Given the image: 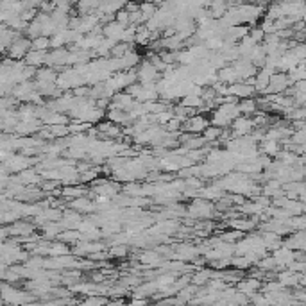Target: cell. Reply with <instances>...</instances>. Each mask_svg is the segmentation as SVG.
<instances>
[{
	"mask_svg": "<svg viewBox=\"0 0 306 306\" xmlns=\"http://www.w3.org/2000/svg\"><path fill=\"white\" fill-rule=\"evenodd\" d=\"M288 86H290V81H288L287 72H277L276 70V72L270 75L269 84H267L263 95H267V93H285V91L288 90Z\"/></svg>",
	"mask_w": 306,
	"mask_h": 306,
	"instance_id": "cell-1",
	"label": "cell"
},
{
	"mask_svg": "<svg viewBox=\"0 0 306 306\" xmlns=\"http://www.w3.org/2000/svg\"><path fill=\"white\" fill-rule=\"evenodd\" d=\"M210 125V120L204 115H192V117H188L185 122L181 124V131H186L190 133V135H200V133L204 131V129Z\"/></svg>",
	"mask_w": 306,
	"mask_h": 306,
	"instance_id": "cell-2",
	"label": "cell"
},
{
	"mask_svg": "<svg viewBox=\"0 0 306 306\" xmlns=\"http://www.w3.org/2000/svg\"><path fill=\"white\" fill-rule=\"evenodd\" d=\"M230 128H231V136H233V138H238V136L251 135L252 129H254V122H252V118L240 115V117H237L233 122H231Z\"/></svg>",
	"mask_w": 306,
	"mask_h": 306,
	"instance_id": "cell-3",
	"label": "cell"
},
{
	"mask_svg": "<svg viewBox=\"0 0 306 306\" xmlns=\"http://www.w3.org/2000/svg\"><path fill=\"white\" fill-rule=\"evenodd\" d=\"M256 91L252 88V84L245 83V81H235V83L227 84V95H233L237 97L238 100L240 98H247V97H252Z\"/></svg>",
	"mask_w": 306,
	"mask_h": 306,
	"instance_id": "cell-4",
	"label": "cell"
},
{
	"mask_svg": "<svg viewBox=\"0 0 306 306\" xmlns=\"http://www.w3.org/2000/svg\"><path fill=\"white\" fill-rule=\"evenodd\" d=\"M136 75H138V83L147 84V83H156L158 77H160V72L154 68V65L150 61H143L136 68Z\"/></svg>",
	"mask_w": 306,
	"mask_h": 306,
	"instance_id": "cell-5",
	"label": "cell"
},
{
	"mask_svg": "<svg viewBox=\"0 0 306 306\" xmlns=\"http://www.w3.org/2000/svg\"><path fill=\"white\" fill-rule=\"evenodd\" d=\"M29 50H31V40L29 38H20L18 36L8 47V52H9V56H11V59H16V61L26 58V54Z\"/></svg>",
	"mask_w": 306,
	"mask_h": 306,
	"instance_id": "cell-6",
	"label": "cell"
},
{
	"mask_svg": "<svg viewBox=\"0 0 306 306\" xmlns=\"http://www.w3.org/2000/svg\"><path fill=\"white\" fill-rule=\"evenodd\" d=\"M31 163H33V160H31L29 156H26V154L9 156L4 160V168L8 172H22V170H26V168H29Z\"/></svg>",
	"mask_w": 306,
	"mask_h": 306,
	"instance_id": "cell-7",
	"label": "cell"
},
{
	"mask_svg": "<svg viewBox=\"0 0 306 306\" xmlns=\"http://www.w3.org/2000/svg\"><path fill=\"white\" fill-rule=\"evenodd\" d=\"M124 26H120L118 22H115V20H111V22L104 23L102 26V36L108 38V40H113L115 43L117 41H122V34H124Z\"/></svg>",
	"mask_w": 306,
	"mask_h": 306,
	"instance_id": "cell-8",
	"label": "cell"
},
{
	"mask_svg": "<svg viewBox=\"0 0 306 306\" xmlns=\"http://www.w3.org/2000/svg\"><path fill=\"white\" fill-rule=\"evenodd\" d=\"M68 202H70V206H72V210H75V212H79V213H90L95 210V202H91L86 195L75 197V199L68 200Z\"/></svg>",
	"mask_w": 306,
	"mask_h": 306,
	"instance_id": "cell-9",
	"label": "cell"
},
{
	"mask_svg": "<svg viewBox=\"0 0 306 306\" xmlns=\"http://www.w3.org/2000/svg\"><path fill=\"white\" fill-rule=\"evenodd\" d=\"M304 230L295 231L292 237H288L285 240V247L292 249V251H304Z\"/></svg>",
	"mask_w": 306,
	"mask_h": 306,
	"instance_id": "cell-10",
	"label": "cell"
},
{
	"mask_svg": "<svg viewBox=\"0 0 306 306\" xmlns=\"http://www.w3.org/2000/svg\"><path fill=\"white\" fill-rule=\"evenodd\" d=\"M47 52L48 50H34V48H31L29 52L26 54V65H29V66H41V65H45V58H47Z\"/></svg>",
	"mask_w": 306,
	"mask_h": 306,
	"instance_id": "cell-11",
	"label": "cell"
},
{
	"mask_svg": "<svg viewBox=\"0 0 306 306\" xmlns=\"http://www.w3.org/2000/svg\"><path fill=\"white\" fill-rule=\"evenodd\" d=\"M217 81H219V83H224V84H231V83H235V81H238V75H237V72H235L233 66L226 65L219 70V73H217Z\"/></svg>",
	"mask_w": 306,
	"mask_h": 306,
	"instance_id": "cell-12",
	"label": "cell"
},
{
	"mask_svg": "<svg viewBox=\"0 0 306 306\" xmlns=\"http://www.w3.org/2000/svg\"><path fill=\"white\" fill-rule=\"evenodd\" d=\"M279 150H281V147H279V142H277V140L263 138V142H262V152L263 154L274 158V156H277V152H279Z\"/></svg>",
	"mask_w": 306,
	"mask_h": 306,
	"instance_id": "cell-13",
	"label": "cell"
},
{
	"mask_svg": "<svg viewBox=\"0 0 306 306\" xmlns=\"http://www.w3.org/2000/svg\"><path fill=\"white\" fill-rule=\"evenodd\" d=\"M220 133H222V129L217 128V125H213V124H210L208 128L200 133V136H202V140L206 143H213V142H217V140L220 138Z\"/></svg>",
	"mask_w": 306,
	"mask_h": 306,
	"instance_id": "cell-14",
	"label": "cell"
},
{
	"mask_svg": "<svg viewBox=\"0 0 306 306\" xmlns=\"http://www.w3.org/2000/svg\"><path fill=\"white\" fill-rule=\"evenodd\" d=\"M34 75H36L38 81H43V83H54L56 77H58V73H56V70L52 68V66H45V68L36 70Z\"/></svg>",
	"mask_w": 306,
	"mask_h": 306,
	"instance_id": "cell-15",
	"label": "cell"
},
{
	"mask_svg": "<svg viewBox=\"0 0 306 306\" xmlns=\"http://www.w3.org/2000/svg\"><path fill=\"white\" fill-rule=\"evenodd\" d=\"M140 262L145 263L149 267H156L161 263V254L158 251H145L142 256H140Z\"/></svg>",
	"mask_w": 306,
	"mask_h": 306,
	"instance_id": "cell-16",
	"label": "cell"
},
{
	"mask_svg": "<svg viewBox=\"0 0 306 306\" xmlns=\"http://www.w3.org/2000/svg\"><path fill=\"white\" fill-rule=\"evenodd\" d=\"M31 48L34 50H48L50 48V36H36L31 40Z\"/></svg>",
	"mask_w": 306,
	"mask_h": 306,
	"instance_id": "cell-17",
	"label": "cell"
},
{
	"mask_svg": "<svg viewBox=\"0 0 306 306\" xmlns=\"http://www.w3.org/2000/svg\"><path fill=\"white\" fill-rule=\"evenodd\" d=\"M68 252H70L68 244H65L61 240L48 245V256H61V254H68Z\"/></svg>",
	"mask_w": 306,
	"mask_h": 306,
	"instance_id": "cell-18",
	"label": "cell"
},
{
	"mask_svg": "<svg viewBox=\"0 0 306 306\" xmlns=\"http://www.w3.org/2000/svg\"><path fill=\"white\" fill-rule=\"evenodd\" d=\"M138 9L142 11V15L145 16L147 20L150 18V16L156 13V9H158V6L156 4H152V2H149V0H143L142 4H138Z\"/></svg>",
	"mask_w": 306,
	"mask_h": 306,
	"instance_id": "cell-19",
	"label": "cell"
},
{
	"mask_svg": "<svg viewBox=\"0 0 306 306\" xmlns=\"http://www.w3.org/2000/svg\"><path fill=\"white\" fill-rule=\"evenodd\" d=\"M125 254H128L125 244H115V247L110 249V256H113V258H124Z\"/></svg>",
	"mask_w": 306,
	"mask_h": 306,
	"instance_id": "cell-20",
	"label": "cell"
},
{
	"mask_svg": "<svg viewBox=\"0 0 306 306\" xmlns=\"http://www.w3.org/2000/svg\"><path fill=\"white\" fill-rule=\"evenodd\" d=\"M115 22H118V23H120V26L128 27V26H129V13L125 11L124 8L118 9V11L115 13Z\"/></svg>",
	"mask_w": 306,
	"mask_h": 306,
	"instance_id": "cell-21",
	"label": "cell"
},
{
	"mask_svg": "<svg viewBox=\"0 0 306 306\" xmlns=\"http://www.w3.org/2000/svg\"><path fill=\"white\" fill-rule=\"evenodd\" d=\"M260 29L263 31L265 34H272V33H276V26H274V20H270V18H263V22L260 23Z\"/></svg>",
	"mask_w": 306,
	"mask_h": 306,
	"instance_id": "cell-22",
	"label": "cell"
},
{
	"mask_svg": "<svg viewBox=\"0 0 306 306\" xmlns=\"http://www.w3.org/2000/svg\"><path fill=\"white\" fill-rule=\"evenodd\" d=\"M249 36L252 38V40L256 41V43H262L263 41V38H265V33H263L262 29H260V27H249Z\"/></svg>",
	"mask_w": 306,
	"mask_h": 306,
	"instance_id": "cell-23",
	"label": "cell"
},
{
	"mask_svg": "<svg viewBox=\"0 0 306 306\" xmlns=\"http://www.w3.org/2000/svg\"><path fill=\"white\" fill-rule=\"evenodd\" d=\"M124 9H125L128 13L138 11V2H136V0H128V2H125V6H124Z\"/></svg>",
	"mask_w": 306,
	"mask_h": 306,
	"instance_id": "cell-24",
	"label": "cell"
},
{
	"mask_svg": "<svg viewBox=\"0 0 306 306\" xmlns=\"http://www.w3.org/2000/svg\"><path fill=\"white\" fill-rule=\"evenodd\" d=\"M84 304H102V302H108L106 297H90V299H84Z\"/></svg>",
	"mask_w": 306,
	"mask_h": 306,
	"instance_id": "cell-25",
	"label": "cell"
},
{
	"mask_svg": "<svg viewBox=\"0 0 306 306\" xmlns=\"http://www.w3.org/2000/svg\"><path fill=\"white\" fill-rule=\"evenodd\" d=\"M124 285H129V287H131V285H138V279H135V277H125L124 279Z\"/></svg>",
	"mask_w": 306,
	"mask_h": 306,
	"instance_id": "cell-26",
	"label": "cell"
}]
</instances>
